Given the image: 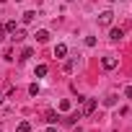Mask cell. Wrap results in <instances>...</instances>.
Wrapping results in <instances>:
<instances>
[{
    "label": "cell",
    "instance_id": "3",
    "mask_svg": "<svg viewBox=\"0 0 132 132\" xmlns=\"http://www.w3.org/2000/svg\"><path fill=\"white\" fill-rule=\"evenodd\" d=\"M111 21H114V13H111V11H104V13L98 16V23H101V26H109Z\"/></svg>",
    "mask_w": 132,
    "mask_h": 132
},
{
    "label": "cell",
    "instance_id": "19",
    "mask_svg": "<svg viewBox=\"0 0 132 132\" xmlns=\"http://www.w3.org/2000/svg\"><path fill=\"white\" fill-rule=\"evenodd\" d=\"M3 36H5V26H3V23H0V39H3Z\"/></svg>",
    "mask_w": 132,
    "mask_h": 132
},
{
    "label": "cell",
    "instance_id": "17",
    "mask_svg": "<svg viewBox=\"0 0 132 132\" xmlns=\"http://www.w3.org/2000/svg\"><path fill=\"white\" fill-rule=\"evenodd\" d=\"M29 93H31V96H39V86H36V83H34V86H29Z\"/></svg>",
    "mask_w": 132,
    "mask_h": 132
},
{
    "label": "cell",
    "instance_id": "16",
    "mask_svg": "<svg viewBox=\"0 0 132 132\" xmlns=\"http://www.w3.org/2000/svg\"><path fill=\"white\" fill-rule=\"evenodd\" d=\"M86 47H96V36H86Z\"/></svg>",
    "mask_w": 132,
    "mask_h": 132
},
{
    "label": "cell",
    "instance_id": "10",
    "mask_svg": "<svg viewBox=\"0 0 132 132\" xmlns=\"http://www.w3.org/2000/svg\"><path fill=\"white\" fill-rule=\"evenodd\" d=\"M29 57H34V49H31V47H26V49L21 52V57H18V60L23 62V60H29Z\"/></svg>",
    "mask_w": 132,
    "mask_h": 132
},
{
    "label": "cell",
    "instance_id": "5",
    "mask_svg": "<svg viewBox=\"0 0 132 132\" xmlns=\"http://www.w3.org/2000/svg\"><path fill=\"white\" fill-rule=\"evenodd\" d=\"M11 39H13V42H23V39H26V31H23V29H16V31L11 34Z\"/></svg>",
    "mask_w": 132,
    "mask_h": 132
},
{
    "label": "cell",
    "instance_id": "15",
    "mask_svg": "<svg viewBox=\"0 0 132 132\" xmlns=\"http://www.w3.org/2000/svg\"><path fill=\"white\" fill-rule=\"evenodd\" d=\"M5 31H11V34H13V31H16V21H8V23H5Z\"/></svg>",
    "mask_w": 132,
    "mask_h": 132
},
{
    "label": "cell",
    "instance_id": "6",
    "mask_svg": "<svg viewBox=\"0 0 132 132\" xmlns=\"http://www.w3.org/2000/svg\"><path fill=\"white\" fill-rule=\"evenodd\" d=\"M36 42H39V44H44V42H49V31H44V29H39V31H36Z\"/></svg>",
    "mask_w": 132,
    "mask_h": 132
},
{
    "label": "cell",
    "instance_id": "1",
    "mask_svg": "<svg viewBox=\"0 0 132 132\" xmlns=\"http://www.w3.org/2000/svg\"><path fill=\"white\" fill-rule=\"evenodd\" d=\"M96 111V98H86V104H83V111H80V117H88V114H93Z\"/></svg>",
    "mask_w": 132,
    "mask_h": 132
},
{
    "label": "cell",
    "instance_id": "13",
    "mask_svg": "<svg viewBox=\"0 0 132 132\" xmlns=\"http://www.w3.org/2000/svg\"><path fill=\"white\" fill-rule=\"evenodd\" d=\"M47 122L54 124V122H57V114H54V111H47Z\"/></svg>",
    "mask_w": 132,
    "mask_h": 132
},
{
    "label": "cell",
    "instance_id": "18",
    "mask_svg": "<svg viewBox=\"0 0 132 132\" xmlns=\"http://www.w3.org/2000/svg\"><path fill=\"white\" fill-rule=\"evenodd\" d=\"M124 96H127V98H132V86H127V88H124Z\"/></svg>",
    "mask_w": 132,
    "mask_h": 132
},
{
    "label": "cell",
    "instance_id": "20",
    "mask_svg": "<svg viewBox=\"0 0 132 132\" xmlns=\"http://www.w3.org/2000/svg\"><path fill=\"white\" fill-rule=\"evenodd\" d=\"M47 132H57V129H54V127H47Z\"/></svg>",
    "mask_w": 132,
    "mask_h": 132
},
{
    "label": "cell",
    "instance_id": "4",
    "mask_svg": "<svg viewBox=\"0 0 132 132\" xmlns=\"http://www.w3.org/2000/svg\"><path fill=\"white\" fill-rule=\"evenodd\" d=\"M65 54H68V47H65V44H57V47H54V57H57V60H62Z\"/></svg>",
    "mask_w": 132,
    "mask_h": 132
},
{
    "label": "cell",
    "instance_id": "8",
    "mask_svg": "<svg viewBox=\"0 0 132 132\" xmlns=\"http://www.w3.org/2000/svg\"><path fill=\"white\" fill-rule=\"evenodd\" d=\"M122 36H124V31H122V29H111V34H109V39H111V42H119Z\"/></svg>",
    "mask_w": 132,
    "mask_h": 132
},
{
    "label": "cell",
    "instance_id": "7",
    "mask_svg": "<svg viewBox=\"0 0 132 132\" xmlns=\"http://www.w3.org/2000/svg\"><path fill=\"white\" fill-rule=\"evenodd\" d=\"M34 18H36V13H34V11H26V13L21 16V21H23V23H34Z\"/></svg>",
    "mask_w": 132,
    "mask_h": 132
},
{
    "label": "cell",
    "instance_id": "2",
    "mask_svg": "<svg viewBox=\"0 0 132 132\" xmlns=\"http://www.w3.org/2000/svg\"><path fill=\"white\" fill-rule=\"evenodd\" d=\"M101 65H104V70H114L117 65H119V60H117V57H104Z\"/></svg>",
    "mask_w": 132,
    "mask_h": 132
},
{
    "label": "cell",
    "instance_id": "9",
    "mask_svg": "<svg viewBox=\"0 0 132 132\" xmlns=\"http://www.w3.org/2000/svg\"><path fill=\"white\" fill-rule=\"evenodd\" d=\"M34 75H36V78H44V75H47V65H36Z\"/></svg>",
    "mask_w": 132,
    "mask_h": 132
},
{
    "label": "cell",
    "instance_id": "12",
    "mask_svg": "<svg viewBox=\"0 0 132 132\" xmlns=\"http://www.w3.org/2000/svg\"><path fill=\"white\" fill-rule=\"evenodd\" d=\"M16 132H31V124H29V122H21V124L16 127Z\"/></svg>",
    "mask_w": 132,
    "mask_h": 132
},
{
    "label": "cell",
    "instance_id": "21",
    "mask_svg": "<svg viewBox=\"0 0 132 132\" xmlns=\"http://www.w3.org/2000/svg\"><path fill=\"white\" fill-rule=\"evenodd\" d=\"M0 3H5V0H0Z\"/></svg>",
    "mask_w": 132,
    "mask_h": 132
},
{
    "label": "cell",
    "instance_id": "14",
    "mask_svg": "<svg viewBox=\"0 0 132 132\" xmlns=\"http://www.w3.org/2000/svg\"><path fill=\"white\" fill-rule=\"evenodd\" d=\"M73 68H75V60H70V62H65V73H73Z\"/></svg>",
    "mask_w": 132,
    "mask_h": 132
},
{
    "label": "cell",
    "instance_id": "11",
    "mask_svg": "<svg viewBox=\"0 0 132 132\" xmlns=\"http://www.w3.org/2000/svg\"><path fill=\"white\" fill-rule=\"evenodd\" d=\"M78 119H80V114H70V117H65L62 122H65V124H75Z\"/></svg>",
    "mask_w": 132,
    "mask_h": 132
}]
</instances>
